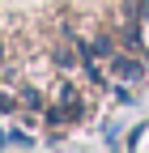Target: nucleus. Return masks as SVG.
Instances as JSON below:
<instances>
[{"label":"nucleus","mask_w":149,"mask_h":153,"mask_svg":"<svg viewBox=\"0 0 149 153\" xmlns=\"http://www.w3.org/2000/svg\"><path fill=\"white\" fill-rule=\"evenodd\" d=\"M13 111H22V102H17L13 94H4V89H0V115H13Z\"/></svg>","instance_id":"20e7f679"},{"label":"nucleus","mask_w":149,"mask_h":153,"mask_svg":"<svg viewBox=\"0 0 149 153\" xmlns=\"http://www.w3.org/2000/svg\"><path fill=\"white\" fill-rule=\"evenodd\" d=\"M141 13H145V22H149V0H145V4H141Z\"/></svg>","instance_id":"423d86ee"},{"label":"nucleus","mask_w":149,"mask_h":153,"mask_svg":"<svg viewBox=\"0 0 149 153\" xmlns=\"http://www.w3.org/2000/svg\"><path fill=\"white\" fill-rule=\"evenodd\" d=\"M51 60H55V68L60 72H68V68H77V55H72L64 43H55V51H51Z\"/></svg>","instance_id":"f03ea898"},{"label":"nucleus","mask_w":149,"mask_h":153,"mask_svg":"<svg viewBox=\"0 0 149 153\" xmlns=\"http://www.w3.org/2000/svg\"><path fill=\"white\" fill-rule=\"evenodd\" d=\"M17 102H22L26 111H47V98H43L39 89H22V94H17Z\"/></svg>","instance_id":"7ed1b4c3"},{"label":"nucleus","mask_w":149,"mask_h":153,"mask_svg":"<svg viewBox=\"0 0 149 153\" xmlns=\"http://www.w3.org/2000/svg\"><path fill=\"white\" fill-rule=\"evenodd\" d=\"M107 64H111V72H115V76H124V81H136V76H141V64H136V55L132 51H111L107 55Z\"/></svg>","instance_id":"f257e3e1"},{"label":"nucleus","mask_w":149,"mask_h":153,"mask_svg":"<svg viewBox=\"0 0 149 153\" xmlns=\"http://www.w3.org/2000/svg\"><path fill=\"white\" fill-rule=\"evenodd\" d=\"M9 76H13V72H9V68H0V81H9Z\"/></svg>","instance_id":"39448f33"}]
</instances>
